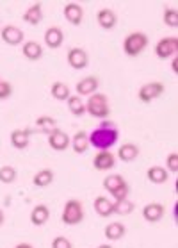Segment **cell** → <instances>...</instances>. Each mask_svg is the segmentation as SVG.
Instances as JSON below:
<instances>
[{"mask_svg": "<svg viewBox=\"0 0 178 248\" xmlns=\"http://www.w3.org/2000/svg\"><path fill=\"white\" fill-rule=\"evenodd\" d=\"M88 138H89V147H95L98 150H109V148L114 147L118 143L119 132L114 127V124L104 122L98 129H95L91 134H88Z\"/></svg>", "mask_w": 178, "mask_h": 248, "instance_id": "6da1fadb", "label": "cell"}, {"mask_svg": "<svg viewBox=\"0 0 178 248\" xmlns=\"http://www.w3.org/2000/svg\"><path fill=\"white\" fill-rule=\"evenodd\" d=\"M86 113H89L93 118L105 120L111 116V108H109V100L104 93H93L86 102Z\"/></svg>", "mask_w": 178, "mask_h": 248, "instance_id": "7a4b0ae2", "label": "cell"}, {"mask_svg": "<svg viewBox=\"0 0 178 248\" xmlns=\"http://www.w3.org/2000/svg\"><path fill=\"white\" fill-rule=\"evenodd\" d=\"M146 46H148V36L145 32H130L123 41V50L130 57L143 54Z\"/></svg>", "mask_w": 178, "mask_h": 248, "instance_id": "3957f363", "label": "cell"}, {"mask_svg": "<svg viewBox=\"0 0 178 248\" xmlns=\"http://www.w3.org/2000/svg\"><path fill=\"white\" fill-rule=\"evenodd\" d=\"M62 223L66 225H78L80 221L84 220V205L80 200L77 198H72L64 203V209H62V215H61Z\"/></svg>", "mask_w": 178, "mask_h": 248, "instance_id": "277c9868", "label": "cell"}, {"mask_svg": "<svg viewBox=\"0 0 178 248\" xmlns=\"http://www.w3.org/2000/svg\"><path fill=\"white\" fill-rule=\"evenodd\" d=\"M164 84L162 82H159V80H153V82H146L145 86H141L139 93H137V96H139L141 102H145V104H150V102H153L155 98H159V96L164 93Z\"/></svg>", "mask_w": 178, "mask_h": 248, "instance_id": "5b68a950", "label": "cell"}, {"mask_svg": "<svg viewBox=\"0 0 178 248\" xmlns=\"http://www.w3.org/2000/svg\"><path fill=\"white\" fill-rule=\"evenodd\" d=\"M177 52H178V40L175 36L162 38L155 45V54L159 59H169V57L177 56Z\"/></svg>", "mask_w": 178, "mask_h": 248, "instance_id": "8992f818", "label": "cell"}, {"mask_svg": "<svg viewBox=\"0 0 178 248\" xmlns=\"http://www.w3.org/2000/svg\"><path fill=\"white\" fill-rule=\"evenodd\" d=\"M93 166L98 171H107V170H112L116 166V155L111 152V150H100L96 154L95 159H93Z\"/></svg>", "mask_w": 178, "mask_h": 248, "instance_id": "52a82bcc", "label": "cell"}, {"mask_svg": "<svg viewBox=\"0 0 178 248\" xmlns=\"http://www.w3.org/2000/svg\"><path fill=\"white\" fill-rule=\"evenodd\" d=\"M48 145H50L56 152H62L66 150L70 145V136L61 129H54L48 132Z\"/></svg>", "mask_w": 178, "mask_h": 248, "instance_id": "ba28073f", "label": "cell"}, {"mask_svg": "<svg viewBox=\"0 0 178 248\" xmlns=\"http://www.w3.org/2000/svg\"><path fill=\"white\" fill-rule=\"evenodd\" d=\"M89 56L88 52L82 50V48H70L68 50V64L73 68V70H82V68L88 66Z\"/></svg>", "mask_w": 178, "mask_h": 248, "instance_id": "9c48e42d", "label": "cell"}, {"mask_svg": "<svg viewBox=\"0 0 178 248\" xmlns=\"http://www.w3.org/2000/svg\"><path fill=\"white\" fill-rule=\"evenodd\" d=\"M98 79H96L95 75H89V77H84L82 80H78L77 82V88H75V91H77V95L82 98V96H91L93 93H96V90H98Z\"/></svg>", "mask_w": 178, "mask_h": 248, "instance_id": "30bf717a", "label": "cell"}, {"mask_svg": "<svg viewBox=\"0 0 178 248\" xmlns=\"http://www.w3.org/2000/svg\"><path fill=\"white\" fill-rule=\"evenodd\" d=\"M0 36H2L4 43H7V45L11 46L20 45L23 41V31L20 27H16V25H6V27L2 29Z\"/></svg>", "mask_w": 178, "mask_h": 248, "instance_id": "8fae6325", "label": "cell"}, {"mask_svg": "<svg viewBox=\"0 0 178 248\" xmlns=\"http://www.w3.org/2000/svg\"><path fill=\"white\" fill-rule=\"evenodd\" d=\"M164 213H166L164 205H162V203H157V202L146 203L145 207H143V218H145L146 221H150V223L161 221Z\"/></svg>", "mask_w": 178, "mask_h": 248, "instance_id": "7c38bea8", "label": "cell"}, {"mask_svg": "<svg viewBox=\"0 0 178 248\" xmlns=\"http://www.w3.org/2000/svg\"><path fill=\"white\" fill-rule=\"evenodd\" d=\"M62 13H64V18H66L72 25H80V23H82L84 9L80 4H77V2H70V4H66L64 9H62Z\"/></svg>", "mask_w": 178, "mask_h": 248, "instance_id": "4fadbf2b", "label": "cell"}, {"mask_svg": "<svg viewBox=\"0 0 178 248\" xmlns=\"http://www.w3.org/2000/svg\"><path fill=\"white\" fill-rule=\"evenodd\" d=\"M64 41V32L61 31V27H48L44 31V45L48 48H59Z\"/></svg>", "mask_w": 178, "mask_h": 248, "instance_id": "5bb4252c", "label": "cell"}, {"mask_svg": "<svg viewBox=\"0 0 178 248\" xmlns=\"http://www.w3.org/2000/svg\"><path fill=\"white\" fill-rule=\"evenodd\" d=\"M96 22H98V25H100L102 29L111 31V29L116 27V23H118L116 13L112 11V9H109V7H104V9H100L98 15H96Z\"/></svg>", "mask_w": 178, "mask_h": 248, "instance_id": "9a60e30c", "label": "cell"}, {"mask_svg": "<svg viewBox=\"0 0 178 248\" xmlns=\"http://www.w3.org/2000/svg\"><path fill=\"white\" fill-rule=\"evenodd\" d=\"M137 155H139V147L134 145V143H125V145H121V147L118 148V154H116V157L119 159V161H123V163H132V161L137 159Z\"/></svg>", "mask_w": 178, "mask_h": 248, "instance_id": "2e32d148", "label": "cell"}, {"mask_svg": "<svg viewBox=\"0 0 178 248\" xmlns=\"http://www.w3.org/2000/svg\"><path fill=\"white\" fill-rule=\"evenodd\" d=\"M48 218H50V209L46 207V205H43V203L36 205V207L30 211V223H32L34 227L44 225V223L48 221Z\"/></svg>", "mask_w": 178, "mask_h": 248, "instance_id": "e0dca14e", "label": "cell"}, {"mask_svg": "<svg viewBox=\"0 0 178 248\" xmlns=\"http://www.w3.org/2000/svg\"><path fill=\"white\" fill-rule=\"evenodd\" d=\"M125 232H127V229H125L123 223L112 221V223H109V225L104 229V236H105V239H109V241H119V239L125 236Z\"/></svg>", "mask_w": 178, "mask_h": 248, "instance_id": "ac0fdd59", "label": "cell"}, {"mask_svg": "<svg viewBox=\"0 0 178 248\" xmlns=\"http://www.w3.org/2000/svg\"><path fill=\"white\" fill-rule=\"evenodd\" d=\"M22 54L29 61H38L43 56V46L39 45L38 41H25L22 46Z\"/></svg>", "mask_w": 178, "mask_h": 248, "instance_id": "d6986e66", "label": "cell"}, {"mask_svg": "<svg viewBox=\"0 0 178 248\" xmlns=\"http://www.w3.org/2000/svg\"><path fill=\"white\" fill-rule=\"evenodd\" d=\"M72 143V148L75 154H84L89 150V138H88V132H84V130H78L77 134L73 136V140H70Z\"/></svg>", "mask_w": 178, "mask_h": 248, "instance_id": "ffe728a7", "label": "cell"}, {"mask_svg": "<svg viewBox=\"0 0 178 248\" xmlns=\"http://www.w3.org/2000/svg\"><path fill=\"white\" fill-rule=\"evenodd\" d=\"M23 20H25L29 25H38V23L43 20V9H41V4H39V2H34L32 6L25 11Z\"/></svg>", "mask_w": 178, "mask_h": 248, "instance_id": "44dd1931", "label": "cell"}, {"mask_svg": "<svg viewBox=\"0 0 178 248\" xmlns=\"http://www.w3.org/2000/svg\"><path fill=\"white\" fill-rule=\"evenodd\" d=\"M146 177H148V181L153 182V184H164V182H167V179H169L167 170L164 168V166H151V168H148Z\"/></svg>", "mask_w": 178, "mask_h": 248, "instance_id": "7402d4cb", "label": "cell"}, {"mask_svg": "<svg viewBox=\"0 0 178 248\" xmlns=\"http://www.w3.org/2000/svg\"><path fill=\"white\" fill-rule=\"evenodd\" d=\"M29 136L30 132L29 130H22V129H15L11 132V145L18 150H23V148L29 147Z\"/></svg>", "mask_w": 178, "mask_h": 248, "instance_id": "603a6c76", "label": "cell"}, {"mask_svg": "<svg viewBox=\"0 0 178 248\" xmlns=\"http://www.w3.org/2000/svg\"><path fill=\"white\" fill-rule=\"evenodd\" d=\"M95 211L96 215L102 216V218H109L112 213V202L107 197H96L95 198Z\"/></svg>", "mask_w": 178, "mask_h": 248, "instance_id": "cb8c5ba5", "label": "cell"}, {"mask_svg": "<svg viewBox=\"0 0 178 248\" xmlns=\"http://www.w3.org/2000/svg\"><path fill=\"white\" fill-rule=\"evenodd\" d=\"M34 186L36 187H46V186H50L52 182H54V171L48 168H44V170H39L38 173L34 175Z\"/></svg>", "mask_w": 178, "mask_h": 248, "instance_id": "d4e9b609", "label": "cell"}, {"mask_svg": "<svg viewBox=\"0 0 178 248\" xmlns=\"http://www.w3.org/2000/svg\"><path fill=\"white\" fill-rule=\"evenodd\" d=\"M134 209H135V205H134V202H130L128 198L112 202V213H114V215L127 216V215H130V213H132Z\"/></svg>", "mask_w": 178, "mask_h": 248, "instance_id": "484cf974", "label": "cell"}, {"mask_svg": "<svg viewBox=\"0 0 178 248\" xmlns=\"http://www.w3.org/2000/svg\"><path fill=\"white\" fill-rule=\"evenodd\" d=\"M68 109L72 111L73 116H82V114H86V104H84L82 98L78 95H70V98H68Z\"/></svg>", "mask_w": 178, "mask_h": 248, "instance_id": "4316f807", "label": "cell"}, {"mask_svg": "<svg viewBox=\"0 0 178 248\" xmlns=\"http://www.w3.org/2000/svg\"><path fill=\"white\" fill-rule=\"evenodd\" d=\"M52 96L56 98V100H68L70 98V86L68 84H64V82H61V80H57V82H54L52 84Z\"/></svg>", "mask_w": 178, "mask_h": 248, "instance_id": "83f0119b", "label": "cell"}, {"mask_svg": "<svg viewBox=\"0 0 178 248\" xmlns=\"http://www.w3.org/2000/svg\"><path fill=\"white\" fill-rule=\"evenodd\" d=\"M121 184H125V179H123L121 175H109V177H105L104 179V189L109 193H112L114 189H118V187L121 186Z\"/></svg>", "mask_w": 178, "mask_h": 248, "instance_id": "f1b7e54d", "label": "cell"}, {"mask_svg": "<svg viewBox=\"0 0 178 248\" xmlns=\"http://www.w3.org/2000/svg\"><path fill=\"white\" fill-rule=\"evenodd\" d=\"M16 181V170L6 164V166H2L0 168V182L2 184H11V182Z\"/></svg>", "mask_w": 178, "mask_h": 248, "instance_id": "f546056e", "label": "cell"}, {"mask_svg": "<svg viewBox=\"0 0 178 248\" xmlns=\"http://www.w3.org/2000/svg\"><path fill=\"white\" fill-rule=\"evenodd\" d=\"M36 127H39V129L43 130V132H50V130L57 129V122L52 116H39L38 120H36Z\"/></svg>", "mask_w": 178, "mask_h": 248, "instance_id": "4dcf8cb0", "label": "cell"}, {"mask_svg": "<svg viewBox=\"0 0 178 248\" xmlns=\"http://www.w3.org/2000/svg\"><path fill=\"white\" fill-rule=\"evenodd\" d=\"M164 23H166L167 27H178V11L175 7H167L166 11H164Z\"/></svg>", "mask_w": 178, "mask_h": 248, "instance_id": "1f68e13d", "label": "cell"}, {"mask_svg": "<svg viewBox=\"0 0 178 248\" xmlns=\"http://www.w3.org/2000/svg\"><path fill=\"white\" fill-rule=\"evenodd\" d=\"M128 191H130V187H128V184L125 182V184H121L118 189H114V191L111 193V197L114 198V202H116V200H125V198H128Z\"/></svg>", "mask_w": 178, "mask_h": 248, "instance_id": "d6a6232c", "label": "cell"}, {"mask_svg": "<svg viewBox=\"0 0 178 248\" xmlns=\"http://www.w3.org/2000/svg\"><path fill=\"white\" fill-rule=\"evenodd\" d=\"M166 166H167V171H171V173H177V171H178V154L177 152L167 154Z\"/></svg>", "mask_w": 178, "mask_h": 248, "instance_id": "836d02e7", "label": "cell"}, {"mask_svg": "<svg viewBox=\"0 0 178 248\" xmlns=\"http://www.w3.org/2000/svg\"><path fill=\"white\" fill-rule=\"evenodd\" d=\"M13 95V86L7 80H0V100H7Z\"/></svg>", "mask_w": 178, "mask_h": 248, "instance_id": "e575fe53", "label": "cell"}, {"mask_svg": "<svg viewBox=\"0 0 178 248\" xmlns=\"http://www.w3.org/2000/svg\"><path fill=\"white\" fill-rule=\"evenodd\" d=\"M52 248H73L72 247V241L64 236H57L54 237V241H52Z\"/></svg>", "mask_w": 178, "mask_h": 248, "instance_id": "d590c367", "label": "cell"}, {"mask_svg": "<svg viewBox=\"0 0 178 248\" xmlns=\"http://www.w3.org/2000/svg\"><path fill=\"white\" fill-rule=\"evenodd\" d=\"M171 68H173V72L177 74V72H178V59H177V57H173V61H171Z\"/></svg>", "mask_w": 178, "mask_h": 248, "instance_id": "8d00e7d4", "label": "cell"}, {"mask_svg": "<svg viewBox=\"0 0 178 248\" xmlns=\"http://www.w3.org/2000/svg\"><path fill=\"white\" fill-rule=\"evenodd\" d=\"M15 248H34L30 243H20V245H16Z\"/></svg>", "mask_w": 178, "mask_h": 248, "instance_id": "74e56055", "label": "cell"}, {"mask_svg": "<svg viewBox=\"0 0 178 248\" xmlns=\"http://www.w3.org/2000/svg\"><path fill=\"white\" fill-rule=\"evenodd\" d=\"M4 220H6V216H4V211H2V209H0V225H2V223H4Z\"/></svg>", "mask_w": 178, "mask_h": 248, "instance_id": "f35d334b", "label": "cell"}, {"mask_svg": "<svg viewBox=\"0 0 178 248\" xmlns=\"http://www.w3.org/2000/svg\"><path fill=\"white\" fill-rule=\"evenodd\" d=\"M98 248H112V247H111V245H107V243H105V245H100V247H98Z\"/></svg>", "mask_w": 178, "mask_h": 248, "instance_id": "ab89813d", "label": "cell"}, {"mask_svg": "<svg viewBox=\"0 0 178 248\" xmlns=\"http://www.w3.org/2000/svg\"><path fill=\"white\" fill-rule=\"evenodd\" d=\"M0 80H2V79H0Z\"/></svg>", "mask_w": 178, "mask_h": 248, "instance_id": "60d3db41", "label": "cell"}]
</instances>
